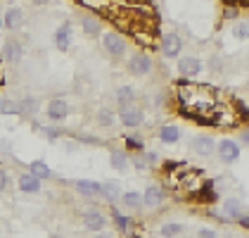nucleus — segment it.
<instances>
[{"label": "nucleus", "instance_id": "nucleus-12", "mask_svg": "<svg viewBox=\"0 0 249 238\" xmlns=\"http://www.w3.org/2000/svg\"><path fill=\"white\" fill-rule=\"evenodd\" d=\"M21 24H24V12H21V7H7V12L2 15V26L5 29H19Z\"/></svg>", "mask_w": 249, "mask_h": 238}, {"label": "nucleus", "instance_id": "nucleus-37", "mask_svg": "<svg viewBox=\"0 0 249 238\" xmlns=\"http://www.w3.org/2000/svg\"><path fill=\"white\" fill-rule=\"evenodd\" d=\"M133 164L138 167V169H145V167H147V164H145V158H142V153H140V155L133 159Z\"/></svg>", "mask_w": 249, "mask_h": 238}, {"label": "nucleus", "instance_id": "nucleus-11", "mask_svg": "<svg viewBox=\"0 0 249 238\" xmlns=\"http://www.w3.org/2000/svg\"><path fill=\"white\" fill-rule=\"evenodd\" d=\"M142 121H145V112H142V110H138V107H126V110H121V124H124V126L135 129V126H140Z\"/></svg>", "mask_w": 249, "mask_h": 238}, {"label": "nucleus", "instance_id": "nucleus-42", "mask_svg": "<svg viewBox=\"0 0 249 238\" xmlns=\"http://www.w3.org/2000/svg\"><path fill=\"white\" fill-rule=\"evenodd\" d=\"M0 29H2V17H0Z\"/></svg>", "mask_w": 249, "mask_h": 238}, {"label": "nucleus", "instance_id": "nucleus-5", "mask_svg": "<svg viewBox=\"0 0 249 238\" xmlns=\"http://www.w3.org/2000/svg\"><path fill=\"white\" fill-rule=\"evenodd\" d=\"M45 115H48V119H50V121H55V124L64 121V119L69 117V105H67V100H64V98H53L50 102H48Z\"/></svg>", "mask_w": 249, "mask_h": 238}, {"label": "nucleus", "instance_id": "nucleus-31", "mask_svg": "<svg viewBox=\"0 0 249 238\" xmlns=\"http://www.w3.org/2000/svg\"><path fill=\"white\" fill-rule=\"evenodd\" d=\"M126 145H128L131 150H142V140L133 139V136H126Z\"/></svg>", "mask_w": 249, "mask_h": 238}, {"label": "nucleus", "instance_id": "nucleus-40", "mask_svg": "<svg viewBox=\"0 0 249 238\" xmlns=\"http://www.w3.org/2000/svg\"><path fill=\"white\" fill-rule=\"evenodd\" d=\"M209 215H211L213 219H218V221H228V217H226V215H221V212H216V210H211Z\"/></svg>", "mask_w": 249, "mask_h": 238}, {"label": "nucleus", "instance_id": "nucleus-7", "mask_svg": "<svg viewBox=\"0 0 249 238\" xmlns=\"http://www.w3.org/2000/svg\"><path fill=\"white\" fill-rule=\"evenodd\" d=\"M81 219H83V226H86V229H90V231H95V234L105 231V215H102L100 210H86Z\"/></svg>", "mask_w": 249, "mask_h": 238}, {"label": "nucleus", "instance_id": "nucleus-20", "mask_svg": "<svg viewBox=\"0 0 249 238\" xmlns=\"http://www.w3.org/2000/svg\"><path fill=\"white\" fill-rule=\"evenodd\" d=\"M19 191L21 193H38L40 191V178H36L34 174H21L19 177Z\"/></svg>", "mask_w": 249, "mask_h": 238}, {"label": "nucleus", "instance_id": "nucleus-19", "mask_svg": "<svg viewBox=\"0 0 249 238\" xmlns=\"http://www.w3.org/2000/svg\"><path fill=\"white\" fill-rule=\"evenodd\" d=\"M223 210H226V217L228 219H237L245 215V207H242V200H237V198H228L226 202H223Z\"/></svg>", "mask_w": 249, "mask_h": 238}, {"label": "nucleus", "instance_id": "nucleus-18", "mask_svg": "<svg viewBox=\"0 0 249 238\" xmlns=\"http://www.w3.org/2000/svg\"><path fill=\"white\" fill-rule=\"evenodd\" d=\"M135 98H138V96H135V88H131V86H119V88H116V102H119L121 110L131 107V102H133Z\"/></svg>", "mask_w": 249, "mask_h": 238}, {"label": "nucleus", "instance_id": "nucleus-38", "mask_svg": "<svg viewBox=\"0 0 249 238\" xmlns=\"http://www.w3.org/2000/svg\"><path fill=\"white\" fill-rule=\"evenodd\" d=\"M240 145H249V129L240 134Z\"/></svg>", "mask_w": 249, "mask_h": 238}, {"label": "nucleus", "instance_id": "nucleus-6", "mask_svg": "<svg viewBox=\"0 0 249 238\" xmlns=\"http://www.w3.org/2000/svg\"><path fill=\"white\" fill-rule=\"evenodd\" d=\"M55 48L62 50V53H67L71 48V21H64V24L57 26V31H55Z\"/></svg>", "mask_w": 249, "mask_h": 238}, {"label": "nucleus", "instance_id": "nucleus-9", "mask_svg": "<svg viewBox=\"0 0 249 238\" xmlns=\"http://www.w3.org/2000/svg\"><path fill=\"white\" fill-rule=\"evenodd\" d=\"M166 198V193H164V188L161 186H157V183H150L147 188H145V193H142V205H147V207H157V205H161Z\"/></svg>", "mask_w": 249, "mask_h": 238}, {"label": "nucleus", "instance_id": "nucleus-36", "mask_svg": "<svg viewBox=\"0 0 249 238\" xmlns=\"http://www.w3.org/2000/svg\"><path fill=\"white\" fill-rule=\"evenodd\" d=\"M7 183H10L7 172H5V169H0V191H5V188H7Z\"/></svg>", "mask_w": 249, "mask_h": 238}, {"label": "nucleus", "instance_id": "nucleus-41", "mask_svg": "<svg viewBox=\"0 0 249 238\" xmlns=\"http://www.w3.org/2000/svg\"><path fill=\"white\" fill-rule=\"evenodd\" d=\"M95 238H112V236H109V234H105V231H100Z\"/></svg>", "mask_w": 249, "mask_h": 238}, {"label": "nucleus", "instance_id": "nucleus-24", "mask_svg": "<svg viewBox=\"0 0 249 238\" xmlns=\"http://www.w3.org/2000/svg\"><path fill=\"white\" fill-rule=\"evenodd\" d=\"M164 238H180L185 234V226L183 224H178V221H169V224H164L161 226V231H159Z\"/></svg>", "mask_w": 249, "mask_h": 238}, {"label": "nucleus", "instance_id": "nucleus-23", "mask_svg": "<svg viewBox=\"0 0 249 238\" xmlns=\"http://www.w3.org/2000/svg\"><path fill=\"white\" fill-rule=\"evenodd\" d=\"M29 174H34L36 178H53V169L43 162V159H34L31 164H29Z\"/></svg>", "mask_w": 249, "mask_h": 238}, {"label": "nucleus", "instance_id": "nucleus-15", "mask_svg": "<svg viewBox=\"0 0 249 238\" xmlns=\"http://www.w3.org/2000/svg\"><path fill=\"white\" fill-rule=\"evenodd\" d=\"M74 188H76L81 196H86V198L100 196V183H97V181H90V178H78V181H74Z\"/></svg>", "mask_w": 249, "mask_h": 238}, {"label": "nucleus", "instance_id": "nucleus-17", "mask_svg": "<svg viewBox=\"0 0 249 238\" xmlns=\"http://www.w3.org/2000/svg\"><path fill=\"white\" fill-rule=\"evenodd\" d=\"M100 196L107 202H114L121 198V186L116 181H105V183H100Z\"/></svg>", "mask_w": 249, "mask_h": 238}, {"label": "nucleus", "instance_id": "nucleus-14", "mask_svg": "<svg viewBox=\"0 0 249 238\" xmlns=\"http://www.w3.org/2000/svg\"><path fill=\"white\" fill-rule=\"evenodd\" d=\"M180 139H183V131H180L176 124H164V126H159V140H161V143L173 145V143H178Z\"/></svg>", "mask_w": 249, "mask_h": 238}, {"label": "nucleus", "instance_id": "nucleus-32", "mask_svg": "<svg viewBox=\"0 0 249 238\" xmlns=\"http://www.w3.org/2000/svg\"><path fill=\"white\" fill-rule=\"evenodd\" d=\"M142 158H145V164H150V167H154V164L159 162V158H157V153H154V150H147V153H142Z\"/></svg>", "mask_w": 249, "mask_h": 238}, {"label": "nucleus", "instance_id": "nucleus-13", "mask_svg": "<svg viewBox=\"0 0 249 238\" xmlns=\"http://www.w3.org/2000/svg\"><path fill=\"white\" fill-rule=\"evenodd\" d=\"M192 150L197 155H202V158H209L211 153L216 150V143H213L211 136H197V139H192Z\"/></svg>", "mask_w": 249, "mask_h": 238}, {"label": "nucleus", "instance_id": "nucleus-26", "mask_svg": "<svg viewBox=\"0 0 249 238\" xmlns=\"http://www.w3.org/2000/svg\"><path fill=\"white\" fill-rule=\"evenodd\" d=\"M121 202H124L126 207H135V210H140V205H142V196H140L138 191H128V193H124V196H121Z\"/></svg>", "mask_w": 249, "mask_h": 238}, {"label": "nucleus", "instance_id": "nucleus-22", "mask_svg": "<svg viewBox=\"0 0 249 238\" xmlns=\"http://www.w3.org/2000/svg\"><path fill=\"white\" fill-rule=\"evenodd\" d=\"M38 107H40V102H38V98H36V96H24V98L19 100L21 115H26V117L38 115Z\"/></svg>", "mask_w": 249, "mask_h": 238}, {"label": "nucleus", "instance_id": "nucleus-43", "mask_svg": "<svg viewBox=\"0 0 249 238\" xmlns=\"http://www.w3.org/2000/svg\"><path fill=\"white\" fill-rule=\"evenodd\" d=\"M0 107H2V98H0Z\"/></svg>", "mask_w": 249, "mask_h": 238}, {"label": "nucleus", "instance_id": "nucleus-27", "mask_svg": "<svg viewBox=\"0 0 249 238\" xmlns=\"http://www.w3.org/2000/svg\"><path fill=\"white\" fill-rule=\"evenodd\" d=\"M114 121H116V117H114V112H112V110L102 107V110L97 112V124H100V126H112Z\"/></svg>", "mask_w": 249, "mask_h": 238}, {"label": "nucleus", "instance_id": "nucleus-44", "mask_svg": "<svg viewBox=\"0 0 249 238\" xmlns=\"http://www.w3.org/2000/svg\"><path fill=\"white\" fill-rule=\"evenodd\" d=\"M133 238H140V236H133Z\"/></svg>", "mask_w": 249, "mask_h": 238}, {"label": "nucleus", "instance_id": "nucleus-28", "mask_svg": "<svg viewBox=\"0 0 249 238\" xmlns=\"http://www.w3.org/2000/svg\"><path fill=\"white\" fill-rule=\"evenodd\" d=\"M232 36L237 40H247L249 39V24L247 21H235L232 26Z\"/></svg>", "mask_w": 249, "mask_h": 238}, {"label": "nucleus", "instance_id": "nucleus-1", "mask_svg": "<svg viewBox=\"0 0 249 238\" xmlns=\"http://www.w3.org/2000/svg\"><path fill=\"white\" fill-rule=\"evenodd\" d=\"M216 153H218V159L223 164H232V162L240 159V143L232 139H223L216 145Z\"/></svg>", "mask_w": 249, "mask_h": 238}, {"label": "nucleus", "instance_id": "nucleus-34", "mask_svg": "<svg viewBox=\"0 0 249 238\" xmlns=\"http://www.w3.org/2000/svg\"><path fill=\"white\" fill-rule=\"evenodd\" d=\"M223 20H237V7H226V12H223Z\"/></svg>", "mask_w": 249, "mask_h": 238}, {"label": "nucleus", "instance_id": "nucleus-35", "mask_svg": "<svg viewBox=\"0 0 249 238\" xmlns=\"http://www.w3.org/2000/svg\"><path fill=\"white\" fill-rule=\"evenodd\" d=\"M197 238H216V231H213V229H199V231H197Z\"/></svg>", "mask_w": 249, "mask_h": 238}, {"label": "nucleus", "instance_id": "nucleus-3", "mask_svg": "<svg viewBox=\"0 0 249 238\" xmlns=\"http://www.w3.org/2000/svg\"><path fill=\"white\" fill-rule=\"evenodd\" d=\"M102 45H105V50H107L112 58H121V55L126 53V40L121 39V34H116V31L105 34V36H102Z\"/></svg>", "mask_w": 249, "mask_h": 238}, {"label": "nucleus", "instance_id": "nucleus-4", "mask_svg": "<svg viewBox=\"0 0 249 238\" xmlns=\"http://www.w3.org/2000/svg\"><path fill=\"white\" fill-rule=\"evenodd\" d=\"M180 50H183V39H180L178 34H166V36L161 39V55H164V58L178 60Z\"/></svg>", "mask_w": 249, "mask_h": 238}, {"label": "nucleus", "instance_id": "nucleus-16", "mask_svg": "<svg viewBox=\"0 0 249 238\" xmlns=\"http://www.w3.org/2000/svg\"><path fill=\"white\" fill-rule=\"evenodd\" d=\"M128 153L126 150H121V148H116L109 153V164H112V169L114 172H126V167H128Z\"/></svg>", "mask_w": 249, "mask_h": 238}, {"label": "nucleus", "instance_id": "nucleus-8", "mask_svg": "<svg viewBox=\"0 0 249 238\" xmlns=\"http://www.w3.org/2000/svg\"><path fill=\"white\" fill-rule=\"evenodd\" d=\"M199 72H202V62H199V58H180L178 60V74H180V77L192 79V77H197Z\"/></svg>", "mask_w": 249, "mask_h": 238}, {"label": "nucleus", "instance_id": "nucleus-2", "mask_svg": "<svg viewBox=\"0 0 249 238\" xmlns=\"http://www.w3.org/2000/svg\"><path fill=\"white\" fill-rule=\"evenodd\" d=\"M128 72L133 77H147L152 72V60L147 58V53H135L133 58L128 60Z\"/></svg>", "mask_w": 249, "mask_h": 238}, {"label": "nucleus", "instance_id": "nucleus-30", "mask_svg": "<svg viewBox=\"0 0 249 238\" xmlns=\"http://www.w3.org/2000/svg\"><path fill=\"white\" fill-rule=\"evenodd\" d=\"M0 115H21L19 102H15V100H2V107H0Z\"/></svg>", "mask_w": 249, "mask_h": 238}, {"label": "nucleus", "instance_id": "nucleus-21", "mask_svg": "<svg viewBox=\"0 0 249 238\" xmlns=\"http://www.w3.org/2000/svg\"><path fill=\"white\" fill-rule=\"evenodd\" d=\"M81 29H83L86 34H90V36H97V34L102 31V21L97 20L95 15H83V17H81Z\"/></svg>", "mask_w": 249, "mask_h": 238}, {"label": "nucleus", "instance_id": "nucleus-10", "mask_svg": "<svg viewBox=\"0 0 249 238\" xmlns=\"http://www.w3.org/2000/svg\"><path fill=\"white\" fill-rule=\"evenodd\" d=\"M24 58V45H21L19 40L10 39L5 40V45H2V60H7V62H19Z\"/></svg>", "mask_w": 249, "mask_h": 238}, {"label": "nucleus", "instance_id": "nucleus-39", "mask_svg": "<svg viewBox=\"0 0 249 238\" xmlns=\"http://www.w3.org/2000/svg\"><path fill=\"white\" fill-rule=\"evenodd\" d=\"M237 224H240V226H245V229L249 231V215H242V217L237 219Z\"/></svg>", "mask_w": 249, "mask_h": 238}, {"label": "nucleus", "instance_id": "nucleus-29", "mask_svg": "<svg viewBox=\"0 0 249 238\" xmlns=\"http://www.w3.org/2000/svg\"><path fill=\"white\" fill-rule=\"evenodd\" d=\"M112 219H114L116 229H121V231H128V226H131V219L126 217V215H121L119 210H112Z\"/></svg>", "mask_w": 249, "mask_h": 238}, {"label": "nucleus", "instance_id": "nucleus-33", "mask_svg": "<svg viewBox=\"0 0 249 238\" xmlns=\"http://www.w3.org/2000/svg\"><path fill=\"white\" fill-rule=\"evenodd\" d=\"M43 134H45L50 140H57L59 139V131H57V129H53V126H45V129H43Z\"/></svg>", "mask_w": 249, "mask_h": 238}, {"label": "nucleus", "instance_id": "nucleus-25", "mask_svg": "<svg viewBox=\"0 0 249 238\" xmlns=\"http://www.w3.org/2000/svg\"><path fill=\"white\" fill-rule=\"evenodd\" d=\"M211 119V124H216V126H232L237 119H235V115H230V112H226V110H221V112H213V117Z\"/></svg>", "mask_w": 249, "mask_h": 238}]
</instances>
